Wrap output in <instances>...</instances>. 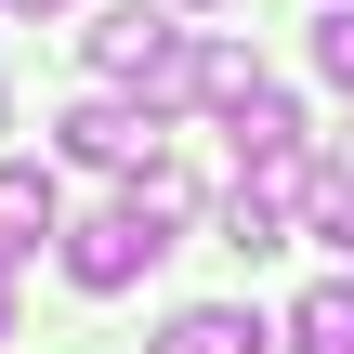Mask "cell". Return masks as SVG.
<instances>
[{"label": "cell", "instance_id": "obj_2", "mask_svg": "<svg viewBox=\"0 0 354 354\" xmlns=\"http://www.w3.org/2000/svg\"><path fill=\"white\" fill-rule=\"evenodd\" d=\"M158 250H171V236H145V223H131V197H118V210H92V223H66V276H79V289H131Z\"/></svg>", "mask_w": 354, "mask_h": 354}, {"label": "cell", "instance_id": "obj_1", "mask_svg": "<svg viewBox=\"0 0 354 354\" xmlns=\"http://www.w3.org/2000/svg\"><path fill=\"white\" fill-rule=\"evenodd\" d=\"M92 66H105L118 92H145V118H158L171 92H197V39H184L158 0H105V13H92Z\"/></svg>", "mask_w": 354, "mask_h": 354}, {"label": "cell", "instance_id": "obj_8", "mask_svg": "<svg viewBox=\"0 0 354 354\" xmlns=\"http://www.w3.org/2000/svg\"><path fill=\"white\" fill-rule=\"evenodd\" d=\"M197 92H210V105H223V118H236V105H250V92H263V66H250V53H236V39H210V53H197Z\"/></svg>", "mask_w": 354, "mask_h": 354}, {"label": "cell", "instance_id": "obj_4", "mask_svg": "<svg viewBox=\"0 0 354 354\" xmlns=\"http://www.w3.org/2000/svg\"><path fill=\"white\" fill-rule=\"evenodd\" d=\"M39 236H66V210H53V171H39V158H0V276H13Z\"/></svg>", "mask_w": 354, "mask_h": 354}, {"label": "cell", "instance_id": "obj_11", "mask_svg": "<svg viewBox=\"0 0 354 354\" xmlns=\"http://www.w3.org/2000/svg\"><path fill=\"white\" fill-rule=\"evenodd\" d=\"M315 66L354 92V0H328V13H315Z\"/></svg>", "mask_w": 354, "mask_h": 354}, {"label": "cell", "instance_id": "obj_3", "mask_svg": "<svg viewBox=\"0 0 354 354\" xmlns=\"http://www.w3.org/2000/svg\"><path fill=\"white\" fill-rule=\"evenodd\" d=\"M66 158H92V171H145V158H158V118L118 105V92H92V105H66Z\"/></svg>", "mask_w": 354, "mask_h": 354}, {"label": "cell", "instance_id": "obj_6", "mask_svg": "<svg viewBox=\"0 0 354 354\" xmlns=\"http://www.w3.org/2000/svg\"><path fill=\"white\" fill-rule=\"evenodd\" d=\"M289 342H302V354H354V276H328V289L289 302Z\"/></svg>", "mask_w": 354, "mask_h": 354}, {"label": "cell", "instance_id": "obj_12", "mask_svg": "<svg viewBox=\"0 0 354 354\" xmlns=\"http://www.w3.org/2000/svg\"><path fill=\"white\" fill-rule=\"evenodd\" d=\"M158 13H210V0H158Z\"/></svg>", "mask_w": 354, "mask_h": 354}, {"label": "cell", "instance_id": "obj_5", "mask_svg": "<svg viewBox=\"0 0 354 354\" xmlns=\"http://www.w3.org/2000/svg\"><path fill=\"white\" fill-rule=\"evenodd\" d=\"M145 354H263V315H236V302H184Z\"/></svg>", "mask_w": 354, "mask_h": 354}, {"label": "cell", "instance_id": "obj_13", "mask_svg": "<svg viewBox=\"0 0 354 354\" xmlns=\"http://www.w3.org/2000/svg\"><path fill=\"white\" fill-rule=\"evenodd\" d=\"M13 13H53V0H13Z\"/></svg>", "mask_w": 354, "mask_h": 354}, {"label": "cell", "instance_id": "obj_7", "mask_svg": "<svg viewBox=\"0 0 354 354\" xmlns=\"http://www.w3.org/2000/svg\"><path fill=\"white\" fill-rule=\"evenodd\" d=\"M184 210H197V184H184L171 158H145V171H131V223H145V236H171Z\"/></svg>", "mask_w": 354, "mask_h": 354}, {"label": "cell", "instance_id": "obj_9", "mask_svg": "<svg viewBox=\"0 0 354 354\" xmlns=\"http://www.w3.org/2000/svg\"><path fill=\"white\" fill-rule=\"evenodd\" d=\"M223 250H250V263H263V250H276V197H250V184H236V197H223Z\"/></svg>", "mask_w": 354, "mask_h": 354}, {"label": "cell", "instance_id": "obj_10", "mask_svg": "<svg viewBox=\"0 0 354 354\" xmlns=\"http://www.w3.org/2000/svg\"><path fill=\"white\" fill-rule=\"evenodd\" d=\"M302 210H315V236H342V250H354V171H315Z\"/></svg>", "mask_w": 354, "mask_h": 354}]
</instances>
